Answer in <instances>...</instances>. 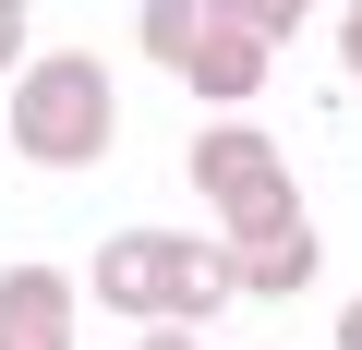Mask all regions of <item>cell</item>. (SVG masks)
Here are the masks:
<instances>
[{"label":"cell","instance_id":"3","mask_svg":"<svg viewBox=\"0 0 362 350\" xmlns=\"http://www.w3.org/2000/svg\"><path fill=\"white\" fill-rule=\"evenodd\" d=\"M278 182H290V169H278V145H266L254 121H206V133H194V194H206L218 218L254 206V194H278Z\"/></svg>","mask_w":362,"mask_h":350},{"label":"cell","instance_id":"5","mask_svg":"<svg viewBox=\"0 0 362 350\" xmlns=\"http://www.w3.org/2000/svg\"><path fill=\"white\" fill-rule=\"evenodd\" d=\"M97 302H121V314H169V230H121L109 254H97Z\"/></svg>","mask_w":362,"mask_h":350},{"label":"cell","instance_id":"1","mask_svg":"<svg viewBox=\"0 0 362 350\" xmlns=\"http://www.w3.org/2000/svg\"><path fill=\"white\" fill-rule=\"evenodd\" d=\"M109 133H121V109H109L97 49H49V61L13 73V145H25L37 169H97Z\"/></svg>","mask_w":362,"mask_h":350},{"label":"cell","instance_id":"9","mask_svg":"<svg viewBox=\"0 0 362 350\" xmlns=\"http://www.w3.org/2000/svg\"><path fill=\"white\" fill-rule=\"evenodd\" d=\"M218 13H230L242 37H266V49H290V25L314 13V0H218Z\"/></svg>","mask_w":362,"mask_h":350},{"label":"cell","instance_id":"7","mask_svg":"<svg viewBox=\"0 0 362 350\" xmlns=\"http://www.w3.org/2000/svg\"><path fill=\"white\" fill-rule=\"evenodd\" d=\"M230 302H242L230 242H181V230H169V314H181V326H206V314H230Z\"/></svg>","mask_w":362,"mask_h":350},{"label":"cell","instance_id":"4","mask_svg":"<svg viewBox=\"0 0 362 350\" xmlns=\"http://www.w3.org/2000/svg\"><path fill=\"white\" fill-rule=\"evenodd\" d=\"M0 350H73V278L61 266H0Z\"/></svg>","mask_w":362,"mask_h":350},{"label":"cell","instance_id":"13","mask_svg":"<svg viewBox=\"0 0 362 350\" xmlns=\"http://www.w3.org/2000/svg\"><path fill=\"white\" fill-rule=\"evenodd\" d=\"M133 350H194V338H169V326H145V338H133Z\"/></svg>","mask_w":362,"mask_h":350},{"label":"cell","instance_id":"11","mask_svg":"<svg viewBox=\"0 0 362 350\" xmlns=\"http://www.w3.org/2000/svg\"><path fill=\"white\" fill-rule=\"evenodd\" d=\"M338 61H350V85H362V13H338Z\"/></svg>","mask_w":362,"mask_h":350},{"label":"cell","instance_id":"6","mask_svg":"<svg viewBox=\"0 0 362 350\" xmlns=\"http://www.w3.org/2000/svg\"><path fill=\"white\" fill-rule=\"evenodd\" d=\"M181 85H194V97H218V109H242L254 85H266V37H242L230 13L194 37V61H181Z\"/></svg>","mask_w":362,"mask_h":350},{"label":"cell","instance_id":"8","mask_svg":"<svg viewBox=\"0 0 362 350\" xmlns=\"http://www.w3.org/2000/svg\"><path fill=\"white\" fill-rule=\"evenodd\" d=\"M206 25H218V0H145V61H169V73H181Z\"/></svg>","mask_w":362,"mask_h":350},{"label":"cell","instance_id":"10","mask_svg":"<svg viewBox=\"0 0 362 350\" xmlns=\"http://www.w3.org/2000/svg\"><path fill=\"white\" fill-rule=\"evenodd\" d=\"M37 61V13H25V0H0V73H25Z\"/></svg>","mask_w":362,"mask_h":350},{"label":"cell","instance_id":"12","mask_svg":"<svg viewBox=\"0 0 362 350\" xmlns=\"http://www.w3.org/2000/svg\"><path fill=\"white\" fill-rule=\"evenodd\" d=\"M338 350H362V302H338Z\"/></svg>","mask_w":362,"mask_h":350},{"label":"cell","instance_id":"2","mask_svg":"<svg viewBox=\"0 0 362 350\" xmlns=\"http://www.w3.org/2000/svg\"><path fill=\"white\" fill-rule=\"evenodd\" d=\"M230 266H242V302H290L314 278V230H302V194L290 182L254 194V206H230Z\"/></svg>","mask_w":362,"mask_h":350}]
</instances>
